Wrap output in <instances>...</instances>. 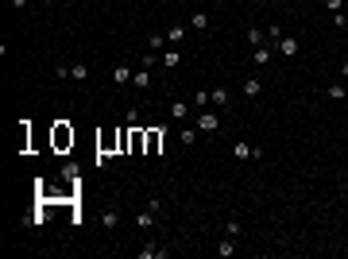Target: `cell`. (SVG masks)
I'll list each match as a JSON object with an SVG mask.
<instances>
[{
    "mask_svg": "<svg viewBox=\"0 0 348 259\" xmlns=\"http://www.w3.org/2000/svg\"><path fill=\"white\" fill-rule=\"evenodd\" d=\"M220 108H202V112H198V120H194V128L198 132H205V136H213V132L220 128Z\"/></svg>",
    "mask_w": 348,
    "mask_h": 259,
    "instance_id": "obj_1",
    "label": "cell"
},
{
    "mask_svg": "<svg viewBox=\"0 0 348 259\" xmlns=\"http://www.w3.org/2000/svg\"><path fill=\"white\" fill-rule=\"evenodd\" d=\"M54 147H58V151L74 147V128H70V124H54Z\"/></svg>",
    "mask_w": 348,
    "mask_h": 259,
    "instance_id": "obj_2",
    "label": "cell"
},
{
    "mask_svg": "<svg viewBox=\"0 0 348 259\" xmlns=\"http://www.w3.org/2000/svg\"><path fill=\"white\" fill-rule=\"evenodd\" d=\"M275 50H278V54H282V58H294V54H298V50H302V43H298L294 35H282V39H278V43H275Z\"/></svg>",
    "mask_w": 348,
    "mask_h": 259,
    "instance_id": "obj_3",
    "label": "cell"
},
{
    "mask_svg": "<svg viewBox=\"0 0 348 259\" xmlns=\"http://www.w3.org/2000/svg\"><path fill=\"white\" fill-rule=\"evenodd\" d=\"M228 101H232V93L224 86L220 89H209V108H228Z\"/></svg>",
    "mask_w": 348,
    "mask_h": 259,
    "instance_id": "obj_4",
    "label": "cell"
},
{
    "mask_svg": "<svg viewBox=\"0 0 348 259\" xmlns=\"http://www.w3.org/2000/svg\"><path fill=\"white\" fill-rule=\"evenodd\" d=\"M132 74H136V70H132L128 62H120V66L112 70V82H116V86H128V82H132Z\"/></svg>",
    "mask_w": 348,
    "mask_h": 259,
    "instance_id": "obj_5",
    "label": "cell"
},
{
    "mask_svg": "<svg viewBox=\"0 0 348 259\" xmlns=\"http://www.w3.org/2000/svg\"><path fill=\"white\" fill-rule=\"evenodd\" d=\"M132 86H136V89H147V86H151V66H140V70L132 74Z\"/></svg>",
    "mask_w": 348,
    "mask_h": 259,
    "instance_id": "obj_6",
    "label": "cell"
},
{
    "mask_svg": "<svg viewBox=\"0 0 348 259\" xmlns=\"http://www.w3.org/2000/svg\"><path fill=\"white\" fill-rule=\"evenodd\" d=\"M159 144H162V132L151 128V132H147V147H144V151H147V155H159Z\"/></svg>",
    "mask_w": 348,
    "mask_h": 259,
    "instance_id": "obj_7",
    "label": "cell"
},
{
    "mask_svg": "<svg viewBox=\"0 0 348 259\" xmlns=\"http://www.w3.org/2000/svg\"><path fill=\"white\" fill-rule=\"evenodd\" d=\"M140 259H166V248H159V244H144V248H140Z\"/></svg>",
    "mask_w": 348,
    "mask_h": 259,
    "instance_id": "obj_8",
    "label": "cell"
},
{
    "mask_svg": "<svg viewBox=\"0 0 348 259\" xmlns=\"http://www.w3.org/2000/svg\"><path fill=\"white\" fill-rule=\"evenodd\" d=\"M186 116H190V101H182V97L170 101V120H186Z\"/></svg>",
    "mask_w": 348,
    "mask_h": 259,
    "instance_id": "obj_9",
    "label": "cell"
},
{
    "mask_svg": "<svg viewBox=\"0 0 348 259\" xmlns=\"http://www.w3.org/2000/svg\"><path fill=\"white\" fill-rule=\"evenodd\" d=\"M325 97H329V101H344V97H348V86H344V82H336V86L325 89Z\"/></svg>",
    "mask_w": 348,
    "mask_h": 259,
    "instance_id": "obj_10",
    "label": "cell"
},
{
    "mask_svg": "<svg viewBox=\"0 0 348 259\" xmlns=\"http://www.w3.org/2000/svg\"><path fill=\"white\" fill-rule=\"evenodd\" d=\"M252 151H256V147H252V144H244V140H240V144L232 147V155L240 158V162H248V158H256V155H252Z\"/></svg>",
    "mask_w": 348,
    "mask_h": 259,
    "instance_id": "obj_11",
    "label": "cell"
},
{
    "mask_svg": "<svg viewBox=\"0 0 348 259\" xmlns=\"http://www.w3.org/2000/svg\"><path fill=\"white\" fill-rule=\"evenodd\" d=\"M263 86H260V78H244V97H260Z\"/></svg>",
    "mask_w": 348,
    "mask_h": 259,
    "instance_id": "obj_12",
    "label": "cell"
},
{
    "mask_svg": "<svg viewBox=\"0 0 348 259\" xmlns=\"http://www.w3.org/2000/svg\"><path fill=\"white\" fill-rule=\"evenodd\" d=\"M186 35H190V31L182 28V24H174V28L166 31V43H182V39H186Z\"/></svg>",
    "mask_w": 348,
    "mask_h": 259,
    "instance_id": "obj_13",
    "label": "cell"
},
{
    "mask_svg": "<svg viewBox=\"0 0 348 259\" xmlns=\"http://www.w3.org/2000/svg\"><path fill=\"white\" fill-rule=\"evenodd\" d=\"M136 224L140 228H155V209H144V213L136 216Z\"/></svg>",
    "mask_w": 348,
    "mask_h": 259,
    "instance_id": "obj_14",
    "label": "cell"
},
{
    "mask_svg": "<svg viewBox=\"0 0 348 259\" xmlns=\"http://www.w3.org/2000/svg\"><path fill=\"white\" fill-rule=\"evenodd\" d=\"M162 66H166V70L182 66V54H178V50H162Z\"/></svg>",
    "mask_w": 348,
    "mask_h": 259,
    "instance_id": "obj_15",
    "label": "cell"
},
{
    "mask_svg": "<svg viewBox=\"0 0 348 259\" xmlns=\"http://www.w3.org/2000/svg\"><path fill=\"white\" fill-rule=\"evenodd\" d=\"M70 78H74V82H86V78H89V66H86V62H74V66H70Z\"/></svg>",
    "mask_w": 348,
    "mask_h": 259,
    "instance_id": "obj_16",
    "label": "cell"
},
{
    "mask_svg": "<svg viewBox=\"0 0 348 259\" xmlns=\"http://www.w3.org/2000/svg\"><path fill=\"white\" fill-rule=\"evenodd\" d=\"M248 43H252V50H256V46H263V43H267V31H256V28H252V31H248Z\"/></svg>",
    "mask_w": 348,
    "mask_h": 259,
    "instance_id": "obj_17",
    "label": "cell"
},
{
    "mask_svg": "<svg viewBox=\"0 0 348 259\" xmlns=\"http://www.w3.org/2000/svg\"><path fill=\"white\" fill-rule=\"evenodd\" d=\"M101 224H104L108 232H112V228H120V213H112V209H108V213L101 216Z\"/></svg>",
    "mask_w": 348,
    "mask_h": 259,
    "instance_id": "obj_18",
    "label": "cell"
},
{
    "mask_svg": "<svg viewBox=\"0 0 348 259\" xmlns=\"http://www.w3.org/2000/svg\"><path fill=\"white\" fill-rule=\"evenodd\" d=\"M178 140H182V147H194V140H198V128H182V132H178Z\"/></svg>",
    "mask_w": 348,
    "mask_h": 259,
    "instance_id": "obj_19",
    "label": "cell"
},
{
    "mask_svg": "<svg viewBox=\"0 0 348 259\" xmlns=\"http://www.w3.org/2000/svg\"><path fill=\"white\" fill-rule=\"evenodd\" d=\"M263 62H271V46H267V43L256 46V66H263Z\"/></svg>",
    "mask_w": 348,
    "mask_h": 259,
    "instance_id": "obj_20",
    "label": "cell"
},
{
    "mask_svg": "<svg viewBox=\"0 0 348 259\" xmlns=\"http://www.w3.org/2000/svg\"><path fill=\"white\" fill-rule=\"evenodd\" d=\"M194 31H209V16L205 12H194Z\"/></svg>",
    "mask_w": 348,
    "mask_h": 259,
    "instance_id": "obj_21",
    "label": "cell"
},
{
    "mask_svg": "<svg viewBox=\"0 0 348 259\" xmlns=\"http://www.w3.org/2000/svg\"><path fill=\"white\" fill-rule=\"evenodd\" d=\"M232 252H236V244H232V236H228V240H220V248H217V256H220V259H228Z\"/></svg>",
    "mask_w": 348,
    "mask_h": 259,
    "instance_id": "obj_22",
    "label": "cell"
},
{
    "mask_svg": "<svg viewBox=\"0 0 348 259\" xmlns=\"http://www.w3.org/2000/svg\"><path fill=\"white\" fill-rule=\"evenodd\" d=\"M282 35H286V31L278 28V24H271V28H267V43H278V39H282Z\"/></svg>",
    "mask_w": 348,
    "mask_h": 259,
    "instance_id": "obj_23",
    "label": "cell"
},
{
    "mask_svg": "<svg viewBox=\"0 0 348 259\" xmlns=\"http://www.w3.org/2000/svg\"><path fill=\"white\" fill-rule=\"evenodd\" d=\"M194 108H209V89H202V93H194Z\"/></svg>",
    "mask_w": 348,
    "mask_h": 259,
    "instance_id": "obj_24",
    "label": "cell"
},
{
    "mask_svg": "<svg viewBox=\"0 0 348 259\" xmlns=\"http://www.w3.org/2000/svg\"><path fill=\"white\" fill-rule=\"evenodd\" d=\"M162 43H166V35H151V39H147V50H162Z\"/></svg>",
    "mask_w": 348,
    "mask_h": 259,
    "instance_id": "obj_25",
    "label": "cell"
},
{
    "mask_svg": "<svg viewBox=\"0 0 348 259\" xmlns=\"http://www.w3.org/2000/svg\"><path fill=\"white\" fill-rule=\"evenodd\" d=\"M93 162H97V166H108V162H112V155H108V151H97V158H93Z\"/></svg>",
    "mask_w": 348,
    "mask_h": 259,
    "instance_id": "obj_26",
    "label": "cell"
},
{
    "mask_svg": "<svg viewBox=\"0 0 348 259\" xmlns=\"http://www.w3.org/2000/svg\"><path fill=\"white\" fill-rule=\"evenodd\" d=\"M224 236H240V220H228V224H224Z\"/></svg>",
    "mask_w": 348,
    "mask_h": 259,
    "instance_id": "obj_27",
    "label": "cell"
},
{
    "mask_svg": "<svg viewBox=\"0 0 348 259\" xmlns=\"http://www.w3.org/2000/svg\"><path fill=\"white\" fill-rule=\"evenodd\" d=\"M325 8L329 12H344V0H325Z\"/></svg>",
    "mask_w": 348,
    "mask_h": 259,
    "instance_id": "obj_28",
    "label": "cell"
},
{
    "mask_svg": "<svg viewBox=\"0 0 348 259\" xmlns=\"http://www.w3.org/2000/svg\"><path fill=\"white\" fill-rule=\"evenodd\" d=\"M8 4H12L16 12H24V8H28V0H8Z\"/></svg>",
    "mask_w": 348,
    "mask_h": 259,
    "instance_id": "obj_29",
    "label": "cell"
},
{
    "mask_svg": "<svg viewBox=\"0 0 348 259\" xmlns=\"http://www.w3.org/2000/svg\"><path fill=\"white\" fill-rule=\"evenodd\" d=\"M340 78H344V82H348V62H344V66H340Z\"/></svg>",
    "mask_w": 348,
    "mask_h": 259,
    "instance_id": "obj_30",
    "label": "cell"
},
{
    "mask_svg": "<svg viewBox=\"0 0 348 259\" xmlns=\"http://www.w3.org/2000/svg\"><path fill=\"white\" fill-rule=\"evenodd\" d=\"M43 4H54V0H43Z\"/></svg>",
    "mask_w": 348,
    "mask_h": 259,
    "instance_id": "obj_31",
    "label": "cell"
}]
</instances>
